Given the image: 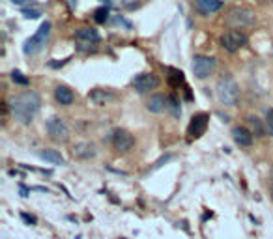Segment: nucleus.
Here are the masks:
<instances>
[{
  "instance_id": "obj_21",
  "label": "nucleus",
  "mask_w": 273,
  "mask_h": 239,
  "mask_svg": "<svg viewBox=\"0 0 273 239\" xmlns=\"http://www.w3.org/2000/svg\"><path fill=\"white\" fill-rule=\"evenodd\" d=\"M94 19H96V23H105L107 19H109V8H100V10H96L94 13Z\"/></svg>"
},
{
  "instance_id": "obj_23",
  "label": "nucleus",
  "mask_w": 273,
  "mask_h": 239,
  "mask_svg": "<svg viewBox=\"0 0 273 239\" xmlns=\"http://www.w3.org/2000/svg\"><path fill=\"white\" fill-rule=\"evenodd\" d=\"M266 127H267V133L273 136V109L266 112Z\"/></svg>"
},
{
  "instance_id": "obj_29",
  "label": "nucleus",
  "mask_w": 273,
  "mask_h": 239,
  "mask_svg": "<svg viewBox=\"0 0 273 239\" xmlns=\"http://www.w3.org/2000/svg\"><path fill=\"white\" fill-rule=\"evenodd\" d=\"M264 2H273V0H264Z\"/></svg>"
},
{
  "instance_id": "obj_11",
  "label": "nucleus",
  "mask_w": 273,
  "mask_h": 239,
  "mask_svg": "<svg viewBox=\"0 0 273 239\" xmlns=\"http://www.w3.org/2000/svg\"><path fill=\"white\" fill-rule=\"evenodd\" d=\"M193 4L197 8V12L202 15H211L219 12L223 8V0H193Z\"/></svg>"
},
{
  "instance_id": "obj_18",
  "label": "nucleus",
  "mask_w": 273,
  "mask_h": 239,
  "mask_svg": "<svg viewBox=\"0 0 273 239\" xmlns=\"http://www.w3.org/2000/svg\"><path fill=\"white\" fill-rule=\"evenodd\" d=\"M39 157L51 163V165H64L66 163L60 152H56V150H43V152H39Z\"/></svg>"
},
{
  "instance_id": "obj_8",
  "label": "nucleus",
  "mask_w": 273,
  "mask_h": 239,
  "mask_svg": "<svg viewBox=\"0 0 273 239\" xmlns=\"http://www.w3.org/2000/svg\"><path fill=\"white\" fill-rule=\"evenodd\" d=\"M111 142H112V146H114V150H116V152H122V154L133 150V146H135V138H133V135H131L129 131H125V129H116L111 136Z\"/></svg>"
},
{
  "instance_id": "obj_27",
  "label": "nucleus",
  "mask_w": 273,
  "mask_h": 239,
  "mask_svg": "<svg viewBox=\"0 0 273 239\" xmlns=\"http://www.w3.org/2000/svg\"><path fill=\"white\" fill-rule=\"evenodd\" d=\"M23 219H25V221H28L30 224H36V219H34V217H28V215L23 213Z\"/></svg>"
},
{
  "instance_id": "obj_10",
  "label": "nucleus",
  "mask_w": 273,
  "mask_h": 239,
  "mask_svg": "<svg viewBox=\"0 0 273 239\" xmlns=\"http://www.w3.org/2000/svg\"><path fill=\"white\" fill-rule=\"evenodd\" d=\"M71 154H73L75 159H82V161L94 159L98 155V148L92 142H79V144H75L71 148Z\"/></svg>"
},
{
  "instance_id": "obj_9",
  "label": "nucleus",
  "mask_w": 273,
  "mask_h": 239,
  "mask_svg": "<svg viewBox=\"0 0 273 239\" xmlns=\"http://www.w3.org/2000/svg\"><path fill=\"white\" fill-rule=\"evenodd\" d=\"M159 86V79L152 73H141L133 79V88L139 93H146L150 90H155Z\"/></svg>"
},
{
  "instance_id": "obj_3",
  "label": "nucleus",
  "mask_w": 273,
  "mask_h": 239,
  "mask_svg": "<svg viewBox=\"0 0 273 239\" xmlns=\"http://www.w3.org/2000/svg\"><path fill=\"white\" fill-rule=\"evenodd\" d=\"M217 99L226 107H234L238 105V99H240V88L234 82V79L230 77H224L217 82Z\"/></svg>"
},
{
  "instance_id": "obj_26",
  "label": "nucleus",
  "mask_w": 273,
  "mask_h": 239,
  "mask_svg": "<svg viewBox=\"0 0 273 239\" xmlns=\"http://www.w3.org/2000/svg\"><path fill=\"white\" fill-rule=\"evenodd\" d=\"M12 2L15 4V6H25V4H28L30 0H12Z\"/></svg>"
},
{
  "instance_id": "obj_4",
  "label": "nucleus",
  "mask_w": 273,
  "mask_h": 239,
  "mask_svg": "<svg viewBox=\"0 0 273 239\" xmlns=\"http://www.w3.org/2000/svg\"><path fill=\"white\" fill-rule=\"evenodd\" d=\"M51 34V23H41V26L37 28V32L34 34L32 37H28L25 43V53L26 55H36V53H39L41 51V47L45 45V41H47V37H49Z\"/></svg>"
},
{
  "instance_id": "obj_25",
  "label": "nucleus",
  "mask_w": 273,
  "mask_h": 239,
  "mask_svg": "<svg viewBox=\"0 0 273 239\" xmlns=\"http://www.w3.org/2000/svg\"><path fill=\"white\" fill-rule=\"evenodd\" d=\"M168 107H170V109L174 111V114H178V112H180V111H178V101H176L174 98L168 99Z\"/></svg>"
},
{
  "instance_id": "obj_22",
  "label": "nucleus",
  "mask_w": 273,
  "mask_h": 239,
  "mask_svg": "<svg viewBox=\"0 0 273 239\" xmlns=\"http://www.w3.org/2000/svg\"><path fill=\"white\" fill-rule=\"evenodd\" d=\"M12 80L15 82V84H21V86H26L30 80L26 79L25 75L21 73V71H12Z\"/></svg>"
},
{
  "instance_id": "obj_6",
  "label": "nucleus",
  "mask_w": 273,
  "mask_h": 239,
  "mask_svg": "<svg viewBox=\"0 0 273 239\" xmlns=\"http://www.w3.org/2000/svg\"><path fill=\"white\" fill-rule=\"evenodd\" d=\"M193 73L197 79H208L210 75H213L215 71V58H211V56H204V55H199L193 58Z\"/></svg>"
},
{
  "instance_id": "obj_1",
  "label": "nucleus",
  "mask_w": 273,
  "mask_h": 239,
  "mask_svg": "<svg viewBox=\"0 0 273 239\" xmlns=\"http://www.w3.org/2000/svg\"><path fill=\"white\" fill-rule=\"evenodd\" d=\"M39 107H41V99H39V95L36 92H30V90L19 93L17 98H13L10 101V109H12L13 118L19 123H23V125H28L36 118Z\"/></svg>"
},
{
  "instance_id": "obj_16",
  "label": "nucleus",
  "mask_w": 273,
  "mask_h": 239,
  "mask_svg": "<svg viewBox=\"0 0 273 239\" xmlns=\"http://www.w3.org/2000/svg\"><path fill=\"white\" fill-rule=\"evenodd\" d=\"M114 99V95H112L109 90H92L90 92V101H92L94 105H98V107H103V105H107L109 101H112Z\"/></svg>"
},
{
  "instance_id": "obj_15",
  "label": "nucleus",
  "mask_w": 273,
  "mask_h": 239,
  "mask_svg": "<svg viewBox=\"0 0 273 239\" xmlns=\"http://www.w3.org/2000/svg\"><path fill=\"white\" fill-rule=\"evenodd\" d=\"M55 99L64 107H69V105L75 101V93L69 90L68 86H56L55 90Z\"/></svg>"
},
{
  "instance_id": "obj_5",
  "label": "nucleus",
  "mask_w": 273,
  "mask_h": 239,
  "mask_svg": "<svg viewBox=\"0 0 273 239\" xmlns=\"http://www.w3.org/2000/svg\"><path fill=\"white\" fill-rule=\"evenodd\" d=\"M47 133H49L51 140L58 142V144H64V142L69 140L68 125L64 123L62 118H58V116H53L47 120Z\"/></svg>"
},
{
  "instance_id": "obj_17",
  "label": "nucleus",
  "mask_w": 273,
  "mask_h": 239,
  "mask_svg": "<svg viewBox=\"0 0 273 239\" xmlns=\"http://www.w3.org/2000/svg\"><path fill=\"white\" fill-rule=\"evenodd\" d=\"M247 125H249V129L253 131V135L266 136L267 127L264 125V123H262V120L258 116H247Z\"/></svg>"
},
{
  "instance_id": "obj_14",
  "label": "nucleus",
  "mask_w": 273,
  "mask_h": 239,
  "mask_svg": "<svg viewBox=\"0 0 273 239\" xmlns=\"http://www.w3.org/2000/svg\"><path fill=\"white\" fill-rule=\"evenodd\" d=\"M232 136H234V140H236L238 146H243V148H247L253 144V131L247 127H234L232 129Z\"/></svg>"
},
{
  "instance_id": "obj_2",
  "label": "nucleus",
  "mask_w": 273,
  "mask_h": 239,
  "mask_svg": "<svg viewBox=\"0 0 273 239\" xmlns=\"http://www.w3.org/2000/svg\"><path fill=\"white\" fill-rule=\"evenodd\" d=\"M224 23H226L230 28H245V26H251L255 23V12H253L251 8L236 6L226 13Z\"/></svg>"
},
{
  "instance_id": "obj_12",
  "label": "nucleus",
  "mask_w": 273,
  "mask_h": 239,
  "mask_svg": "<svg viewBox=\"0 0 273 239\" xmlns=\"http://www.w3.org/2000/svg\"><path fill=\"white\" fill-rule=\"evenodd\" d=\"M206 127H208V116L206 114H197L189 123V136L191 138H199L204 135Z\"/></svg>"
},
{
  "instance_id": "obj_24",
  "label": "nucleus",
  "mask_w": 273,
  "mask_h": 239,
  "mask_svg": "<svg viewBox=\"0 0 273 239\" xmlns=\"http://www.w3.org/2000/svg\"><path fill=\"white\" fill-rule=\"evenodd\" d=\"M23 15H25L26 19H37V17H41V12H39V10H23Z\"/></svg>"
},
{
  "instance_id": "obj_13",
  "label": "nucleus",
  "mask_w": 273,
  "mask_h": 239,
  "mask_svg": "<svg viewBox=\"0 0 273 239\" xmlns=\"http://www.w3.org/2000/svg\"><path fill=\"white\" fill-rule=\"evenodd\" d=\"M146 109L150 112H154V114H159L163 112L165 109H168V98H165L163 93H155L152 98L146 101Z\"/></svg>"
},
{
  "instance_id": "obj_7",
  "label": "nucleus",
  "mask_w": 273,
  "mask_h": 239,
  "mask_svg": "<svg viewBox=\"0 0 273 239\" xmlns=\"http://www.w3.org/2000/svg\"><path fill=\"white\" fill-rule=\"evenodd\" d=\"M243 45H247V36L242 30H229L221 36V47L229 53H238Z\"/></svg>"
},
{
  "instance_id": "obj_28",
  "label": "nucleus",
  "mask_w": 273,
  "mask_h": 239,
  "mask_svg": "<svg viewBox=\"0 0 273 239\" xmlns=\"http://www.w3.org/2000/svg\"><path fill=\"white\" fill-rule=\"evenodd\" d=\"M271 198H273V183H271Z\"/></svg>"
},
{
  "instance_id": "obj_19",
  "label": "nucleus",
  "mask_w": 273,
  "mask_h": 239,
  "mask_svg": "<svg viewBox=\"0 0 273 239\" xmlns=\"http://www.w3.org/2000/svg\"><path fill=\"white\" fill-rule=\"evenodd\" d=\"M77 39L79 41H88V43H98L100 41V34L94 28H81L77 30Z\"/></svg>"
},
{
  "instance_id": "obj_20",
  "label": "nucleus",
  "mask_w": 273,
  "mask_h": 239,
  "mask_svg": "<svg viewBox=\"0 0 273 239\" xmlns=\"http://www.w3.org/2000/svg\"><path fill=\"white\" fill-rule=\"evenodd\" d=\"M168 80H170V84L172 86H180L181 82H184V73H181V71H176V69H170V77H168Z\"/></svg>"
}]
</instances>
